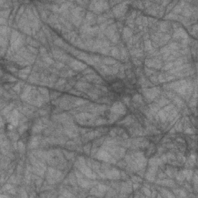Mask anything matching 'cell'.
Listing matches in <instances>:
<instances>
[{
  "label": "cell",
  "mask_w": 198,
  "mask_h": 198,
  "mask_svg": "<svg viewBox=\"0 0 198 198\" xmlns=\"http://www.w3.org/2000/svg\"><path fill=\"white\" fill-rule=\"evenodd\" d=\"M156 144L153 142H151L150 144H149L148 146L146 149L145 154L147 157H151L156 153Z\"/></svg>",
  "instance_id": "obj_1"
}]
</instances>
